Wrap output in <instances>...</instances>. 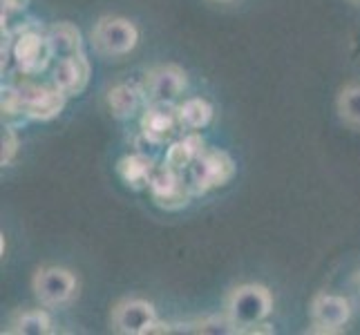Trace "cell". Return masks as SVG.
Masks as SVG:
<instances>
[{"label": "cell", "mask_w": 360, "mask_h": 335, "mask_svg": "<svg viewBox=\"0 0 360 335\" xmlns=\"http://www.w3.org/2000/svg\"><path fill=\"white\" fill-rule=\"evenodd\" d=\"M336 110L345 126L360 130V83L345 85L338 94Z\"/></svg>", "instance_id": "20"}, {"label": "cell", "mask_w": 360, "mask_h": 335, "mask_svg": "<svg viewBox=\"0 0 360 335\" xmlns=\"http://www.w3.org/2000/svg\"><path fill=\"white\" fill-rule=\"evenodd\" d=\"M273 311V295L262 284H240L235 287L226 302H224V313L231 317V322L238 329V333H244L271 315Z\"/></svg>", "instance_id": "1"}, {"label": "cell", "mask_w": 360, "mask_h": 335, "mask_svg": "<svg viewBox=\"0 0 360 335\" xmlns=\"http://www.w3.org/2000/svg\"><path fill=\"white\" fill-rule=\"evenodd\" d=\"M157 164L153 157H148L143 152H132L119 159L117 164V175L121 177V181L130 185L132 190H143L150 185L153 172H155Z\"/></svg>", "instance_id": "15"}, {"label": "cell", "mask_w": 360, "mask_h": 335, "mask_svg": "<svg viewBox=\"0 0 360 335\" xmlns=\"http://www.w3.org/2000/svg\"><path fill=\"white\" fill-rule=\"evenodd\" d=\"M105 103H108L110 114H112L115 119H119V121L132 119L136 112L141 110V105L148 103L143 83L123 81V83L112 85L105 94Z\"/></svg>", "instance_id": "13"}, {"label": "cell", "mask_w": 360, "mask_h": 335, "mask_svg": "<svg viewBox=\"0 0 360 335\" xmlns=\"http://www.w3.org/2000/svg\"><path fill=\"white\" fill-rule=\"evenodd\" d=\"M349 3H354V5H358V7H360V0H349Z\"/></svg>", "instance_id": "25"}, {"label": "cell", "mask_w": 360, "mask_h": 335, "mask_svg": "<svg viewBox=\"0 0 360 335\" xmlns=\"http://www.w3.org/2000/svg\"><path fill=\"white\" fill-rule=\"evenodd\" d=\"M157 322L155 304L139 297H126L115 304L110 315V327L121 335H150Z\"/></svg>", "instance_id": "8"}, {"label": "cell", "mask_w": 360, "mask_h": 335, "mask_svg": "<svg viewBox=\"0 0 360 335\" xmlns=\"http://www.w3.org/2000/svg\"><path fill=\"white\" fill-rule=\"evenodd\" d=\"M235 177V161L226 150L213 147L195 161V166L188 170V181L195 195H206L210 190L224 188Z\"/></svg>", "instance_id": "4"}, {"label": "cell", "mask_w": 360, "mask_h": 335, "mask_svg": "<svg viewBox=\"0 0 360 335\" xmlns=\"http://www.w3.org/2000/svg\"><path fill=\"white\" fill-rule=\"evenodd\" d=\"M3 3V14H20L30 7V0H0Z\"/></svg>", "instance_id": "23"}, {"label": "cell", "mask_w": 360, "mask_h": 335, "mask_svg": "<svg viewBox=\"0 0 360 335\" xmlns=\"http://www.w3.org/2000/svg\"><path fill=\"white\" fill-rule=\"evenodd\" d=\"M215 3H231V0H215Z\"/></svg>", "instance_id": "26"}, {"label": "cell", "mask_w": 360, "mask_h": 335, "mask_svg": "<svg viewBox=\"0 0 360 335\" xmlns=\"http://www.w3.org/2000/svg\"><path fill=\"white\" fill-rule=\"evenodd\" d=\"M352 317V304L336 293H316L311 300V333H342Z\"/></svg>", "instance_id": "11"}, {"label": "cell", "mask_w": 360, "mask_h": 335, "mask_svg": "<svg viewBox=\"0 0 360 335\" xmlns=\"http://www.w3.org/2000/svg\"><path fill=\"white\" fill-rule=\"evenodd\" d=\"M354 284H356V293L360 297V270H356V277H354Z\"/></svg>", "instance_id": "24"}, {"label": "cell", "mask_w": 360, "mask_h": 335, "mask_svg": "<svg viewBox=\"0 0 360 335\" xmlns=\"http://www.w3.org/2000/svg\"><path fill=\"white\" fill-rule=\"evenodd\" d=\"M204 152H206V141L202 132L188 130L184 136H179V139L170 141L166 150V164L179 172H188L195 166V161Z\"/></svg>", "instance_id": "14"}, {"label": "cell", "mask_w": 360, "mask_h": 335, "mask_svg": "<svg viewBox=\"0 0 360 335\" xmlns=\"http://www.w3.org/2000/svg\"><path fill=\"white\" fill-rule=\"evenodd\" d=\"M11 58L25 77H39L56 56L52 43L47 39V32L43 34L39 29H22L11 43Z\"/></svg>", "instance_id": "5"}, {"label": "cell", "mask_w": 360, "mask_h": 335, "mask_svg": "<svg viewBox=\"0 0 360 335\" xmlns=\"http://www.w3.org/2000/svg\"><path fill=\"white\" fill-rule=\"evenodd\" d=\"M5 331L14 335H47L52 331V317L43 308H32V311L16 313Z\"/></svg>", "instance_id": "18"}, {"label": "cell", "mask_w": 360, "mask_h": 335, "mask_svg": "<svg viewBox=\"0 0 360 335\" xmlns=\"http://www.w3.org/2000/svg\"><path fill=\"white\" fill-rule=\"evenodd\" d=\"M47 39H49V43H52V49H54L56 58H63V56H72V54L83 52L81 29L74 22H70V20L54 22L52 27L47 29Z\"/></svg>", "instance_id": "16"}, {"label": "cell", "mask_w": 360, "mask_h": 335, "mask_svg": "<svg viewBox=\"0 0 360 335\" xmlns=\"http://www.w3.org/2000/svg\"><path fill=\"white\" fill-rule=\"evenodd\" d=\"M32 291L43 306L58 308L74 302V297L79 295V280L70 268L43 266L34 272Z\"/></svg>", "instance_id": "3"}, {"label": "cell", "mask_w": 360, "mask_h": 335, "mask_svg": "<svg viewBox=\"0 0 360 335\" xmlns=\"http://www.w3.org/2000/svg\"><path fill=\"white\" fill-rule=\"evenodd\" d=\"M18 147H20L18 132L11 123H7L3 128V152H0V164H3V168H9L14 164L18 157Z\"/></svg>", "instance_id": "22"}, {"label": "cell", "mask_w": 360, "mask_h": 335, "mask_svg": "<svg viewBox=\"0 0 360 335\" xmlns=\"http://www.w3.org/2000/svg\"><path fill=\"white\" fill-rule=\"evenodd\" d=\"M141 134L148 143L166 145L177 136L181 126L179 105L175 103H146L139 119Z\"/></svg>", "instance_id": "7"}, {"label": "cell", "mask_w": 360, "mask_h": 335, "mask_svg": "<svg viewBox=\"0 0 360 335\" xmlns=\"http://www.w3.org/2000/svg\"><path fill=\"white\" fill-rule=\"evenodd\" d=\"M139 43V29L130 18L103 16L98 18L92 29V45L98 54L119 58L130 54Z\"/></svg>", "instance_id": "2"}, {"label": "cell", "mask_w": 360, "mask_h": 335, "mask_svg": "<svg viewBox=\"0 0 360 335\" xmlns=\"http://www.w3.org/2000/svg\"><path fill=\"white\" fill-rule=\"evenodd\" d=\"M20 98H22V117L30 121H52L60 112L65 110L68 94L58 90L56 85L47 88V85H22L20 88Z\"/></svg>", "instance_id": "9"}, {"label": "cell", "mask_w": 360, "mask_h": 335, "mask_svg": "<svg viewBox=\"0 0 360 335\" xmlns=\"http://www.w3.org/2000/svg\"><path fill=\"white\" fill-rule=\"evenodd\" d=\"M188 77L179 65H157L146 74L143 90L148 103H175L186 92Z\"/></svg>", "instance_id": "10"}, {"label": "cell", "mask_w": 360, "mask_h": 335, "mask_svg": "<svg viewBox=\"0 0 360 335\" xmlns=\"http://www.w3.org/2000/svg\"><path fill=\"white\" fill-rule=\"evenodd\" d=\"M148 190L153 195V202L164 210H181L195 197L191 181L184 179V172L170 168L168 164L155 168Z\"/></svg>", "instance_id": "6"}, {"label": "cell", "mask_w": 360, "mask_h": 335, "mask_svg": "<svg viewBox=\"0 0 360 335\" xmlns=\"http://www.w3.org/2000/svg\"><path fill=\"white\" fill-rule=\"evenodd\" d=\"M213 114H215L213 105H210V101H206V98H202V96L186 98V101L179 105V117H181L184 130L202 132L204 128L210 126Z\"/></svg>", "instance_id": "17"}, {"label": "cell", "mask_w": 360, "mask_h": 335, "mask_svg": "<svg viewBox=\"0 0 360 335\" xmlns=\"http://www.w3.org/2000/svg\"><path fill=\"white\" fill-rule=\"evenodd\" d=\"M90 60L85 56V52L72 54V56H63L56 58V67H54V85L58 90H63L68 96H79L85 92L90 83Z\"/></svg>", "instance_id": "12"}, {"label": "cell", "mask_w": 360, "mask_h": 335, "mask_svg": "<svg viewBox=\"0 0 360 335\" xmlns=\"http://www.w3.org/2000/svg\"><path fill=\"white\" fill-rule=\"evenodd\" d=\"M0 107H3V117L7 121H11L14 117L22 114V98H20V88H14V85H3L0 90Z\"/></svg>", "instance_id": "21"}, {"label": "cell", "mask_w": 360, "mask_h": 335, "mask_svg": "<svg viewBox=\"0 0 360 335\" xmlns=\"http://www.w3.org/2000/svg\"><path fill=\"white\" fill-rule=\"evenodd\" d=\"M206 333V335H231L238 333L235 324L226 313H215V315H206L195 322H186V324H177V333Z\"/></svg>", "instance_id": "19"}]
</instances>
